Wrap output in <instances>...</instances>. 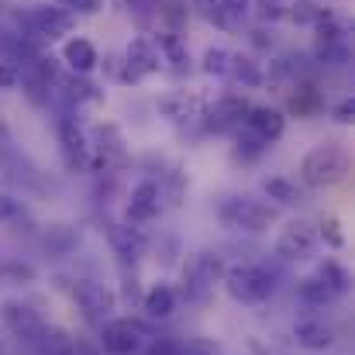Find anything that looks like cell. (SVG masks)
<instances>
[{"mask_svg": "<svg viewBox=\"0 0 355 355\" xmlns=\"http://www.w3.org/2000/svg\"><path fill=\"white\" fill-rule=\"evenodd\" d=\"M73 342H76V338H73L66 328L45 324L42 335L35 338V349H38V355H69L73 352Z\"/></svg>", "mask_w": 355, "mask_h": 355, "instance_id": "cell-18", "label": "cell"}, {"mask_svg": "<svg viewBox=\"0 0 355 355\" xmlns=\"http://www.w3.org/2000/svg\"><path fill=\"white\" fill-rule=\"evenodd\" d=\"M297 300L304 304V307H324V304H331V300H338L318 276H307V279H300V286H297Z\"/></svg>", "mask_w": 355, "mask_h": 355, "instance_id": "cell-23", "label": "cell"}, {"mask_svg": "<svg viewBox=\"0 0 355 355\" xmlns=\"http://www.w3.org/2000/svg\"><path fill=\"white\" fill-rule=\"evenodd\" d=\"M252 35H255V38H252L255 45H269V42H272V38H266V31H252Z\"/></svg>", "mask_w": 355, "mask_h": 355, "instance_id": "cell-42", "label": "cell"}, {"mask_svg": "<svg viewBox=\"0 0 355 355\" xmlns=\"http://www.w3.org/2000/svg\"><path fill=\"white\" fill-rule=\"evenodd\" d=\"M318 107H321L318 90H314L311 83H297V87H293V94H290V111H293L297 118H307V114H314Z\"/></svg>", "mask_w": 355, "mask_h": 355, "instance_id": "cell-24", "label": "cell"}, {"mask_svg": "<svg viewBox=\"0 0 355 355\" xmlns=\"http://www.w3.org/2000/svg\"><path fill=\"white\" fill-rule=\"evenodd\" d=\"M245 131L252 135V138H259V141H266V145H272L276 138H283V131H286V118H283V111H276V107H248V114H245Z\"/></svg>", "mask_w": 355, "mask_h": 355, "instance_id": "cell-12", "label": "cell"}, {"mask_svg": "<svg viewBox=\"0 0 355 355\" xmlns=\"http://www.w3.org/2000/svg\"><path fill=\"white\" fill-rule=\"evenodd\" d=\"M314 248H318V232L307 221H290L276 238V252L286 262H304V259L314 255Z\"/></svg>", "mask_w": 355, "mask_h": 355, "instance_id": "cell-8", "label": "cell"}, {"mask_svg": "<svg viewBox=\"0 0 355 355\" xmlns=\"http://www.w3.org/2000/svg\"><path fill=\"white\" fill-rule=\"evenodd\" d=\"M218 218H221L228 228H235V232H252V235H259V232H266V228L272 225L276 214H272V207H266V204H259V200L228 197V200H221Z\"/></svg>", "mask_w": 355, "mask_h": 355, "instance_id": "cell-4", "label": "cell"}, {"mask_svg": "<svg viewBox=\"0 0 355 355\" xmlns=\"http://www.w3.org/2000/svg\"><path fill=\"white\" fill-rule=\"evenodd\" d=\"M155 45H159V55H162V62H169L176 73L190 69V52H187V42H183L180 35H169V31H162Z\"/></svg>", "mask_w": 355, "mask_h": 355, "instance_id": "cell-19", "label": "cell"}, {"mask_svg": "<svg viewBox=\"0 0 355 355\" xmlns=\"http://www.w3.org/2000/svg\"><path fill=\"white\" fill-rule=\"evenodd\" d=\"M0 321L7 324V331H10L14 338L31 342V345H35V338H38V335H42V328H45L42 314H38V311H31V307H28V304H21V300H3V304H0Z\"/></svg>", "mask_w": 355, "mask_h": 355, "instance_id": "cell-9", "label": "cell"}, {"mask_svg": "<svg viewBox=\"0 0 355 355\" xmlns=\"http://www.w3.org/2000/svg\"><path fill=\"white\" fill-rule=\"evenodd\" d=\"M111 245L118 248L124 259H135V252H138V241H135V235H131V228H124V225H111Z\"/></svg>", "mask_w": 355, "mask_h": 355, "instance_id": "cell-30", "label": "cell"}, {"mask_svg": "<svg viewBox=\"0 0 355 355\" xmlns=\"http://www.w3.org/2000/svg\"><path fill=\"white\" fill-rule=\"evenodd\" d=\"M152 10H155L159 24H162L169 35H180V31H183V24H187V3H183V0H155Z\"/></svg>", "mask_w": 355, "mask_h": 355, "instance_id": "cell-21", "label": "cell"}, {"mask_svg": "<svg viewBox=\"0 0 355 355\" xmlns=\"http://www.w3.org/2000/svg\"><path fill=\"white\" fill-rule=\"evenodd\" d=\"M55 7H62V10H69L73 17L76 14H97L101 7H104V0H52Z\"/></svg>", "mask_w": 355, "mask_h": 355, "instance_id": "cell-36", "label": "cell"}, {"mask_svg": "<svg viewBox=\"0 0 355 355\" xmlns=\"http://www.w3.org/2000/svg\"><path fill=\"white\" fill-rule=\"evenodd\" d=\"M69 355H104L97 345H90V342H73V352Z\"/></svg>", "mask_w": 355, "mask_h": 355, "instance_id": "cell-40", "label": "cell"}, {"mask_svg": "<svg viewBox=\"0 0 355 355\" xmlns=\"http://www.w3.org/2000/svg\"><path fill=\"white\" fill-rule=\"evenodd\" d=\"M159 207H162V193L152 180L138 183L131 190V200H128V221L135 225H148L152 218H159Z\"/></svg>", "mask_w": 355, "mask_h": 355, "instance_id": "cell-13", "label": "cell"}, {"mask_svg": "<svg viewBox=\"0 0 355 355\" xmlns=\"http://www.w3.org/2000/svg\"><path fill=\"white\" fill-rule=\"evenodd\" d=\"M176 355H225V349L211 338H187V342H180Z\"/></svg>", "mask_w": 355, "mask_h": 355, "instance_id": "cell-32", "label": "cell"}, {"mask_svg": "<svg viewBox=\"0 0 355 355\" xmlns=\"http://www.w3.org/2000/svg\"><path fill=\"white\" fill-rule=\"evenodd\" d=\"M145 342V328L131 318H111L101 324V345L107 355H138Z\"/></svg>", "mask_w": 355, "mask_h": 355, "instance_id": "cell-6", "label": "cell"}, {"mask_svg": "<svg viewBox=\"0 0 355 355\" xmlns=\"http://www.w3.org/2000/svg\"><path fill=\"white\" fill-rule=\"evenodd\" d=\"M59 145H62V159L69 169H87L90 166V141L83 135V128L73 118L59 121Z\"/></svg>", "mask_w": 355, "mask_h": 355, "instance_id": "cell-11", "label": "cell"}, {"mask_svg": "<svg viewBox=\"0 0 355 355\" xmlns=\"http://www.w3.org/2000/svg\"><path fill=\"white\" fill-rule=\"evenodd\" d=\"M0 279L10 283V286H24V283H35V266L21 262V259H7L0 266Z\"/></svg>", "mask_w": 355, "mask_h": 355, "instance_id": "cell-27", "label": "cell"}, {"mask_svg": "<svg viewBox=\"0 0 355 355\" xmlns=\"http://www.w3.org/2000/svg\"><path fill=\"white\" fill-rule=\"evenodd\" d=\"M266 148H269L266 141H259V138H252V135L245 131V135L238 138V145H235V159H241V162H255Z\"/></svg>", "mask_w": 355, "mask_h": 355, "instance_id": "cell-31", "label": "cell"}, {"mask_svg": "<svg viewBox=\"0 0 355 355\" xmlns=\"http://www.w3.org/2000/svg\"><path fill=\"white\" fill-rule=\"evenodd\" d=\"M14 218H21V204H17L14 197L0 193V225H7V221H14Z\"/></svg>", "mask_w": 355, "mask_h": 355, "instance_id": "cell-38", "label": "cell"}, {"mask_svg": "<svg viewBox=\"0 0 355 355\" xmlns=\"http://www.w3.org/2000/svg\"><path fill=\"white\" fill-rule=\"evenodd\" d=\"M73 300H76V307L83 311V318L94 321V324L111 321V314L118 311L114 290L104 286V283H97V279H76V283H73Z\"/></svg>", "mask_w": 355, "mask_h": 355, "instance_id": "cell-5", "label": "cell"}, {"mask_svg": "<svg viewBox=\"0 0 355 355\" xmlns=\"http://www.w3.org/2000/svg\"><path fill=\"white\" fill-rule=\"evenodd\" d=\"M349 176V152L342 145H318L304 155L300 162V180L314 190H324V187H335Z\"/></svg>", "mask_w": 355, "mask_h": 355, "instance_id": "cell-1", "label": "cell"}, {"mask_svg": "<svg viewBox=\"0 0 355 355\" xmlns=\"http://www.w3.org/2000/svg\"><path fill=\"white\" fill-rule=\"evenodd\" d=\"M66 94H69V101H101L97 87H90V83H87L83 76L69 80V83H66Z\"/></svg>", "mask_w": 355, "mask_h": 355, "instance_id": "cell-35", "label": "cell"}, {"mask_svg": "<svg viewBox=\"0 0 355 355\" xmlns=\"http://www.w3.org/2000/svg\"><path fill=\"white\" fill-rule=\"evenodd\" d=\"M262 190H266V197H269V200L286 204V207H293V204H300V200H304V190H300L293 180H286V176H269V180L262 183Z\"/></svg>", "mask_w": 355, "mask_h": 355, "instance_id": "cell-22", "label": "cell"}, {"mask_svg": "<svg viewBox=\"0 0 355 355\" xmlns=\"http://www.w3.org/2000/svg\"><path fill=\"white\" fill-rule=\"evenodd\" d=\"M232 69V52L228 49H207L204 52V73L207 76H228Z\"/></svg>", "mask_w": 355, "mask_h": 355, "instance_id": "cell-29", "label": "cell"}, {"mask_svg": "<svg viewBox=\"0 0 355 355\" xmlns=\"http://www.w3.org/2000/svg\"><path fill=\"white\" fill-rule=\"evenodd\" d=\"M335 297H345L349 293V286H352V276H349V269L338 262V259H324L321 266H318V272H314Z\"/></svg>", "mask_w": 355, "mask_h": 355, "instance_id": "cell-20", "label": "cell"}, {"mask_svg": "<svg viewBox=\"0 0 355 355\" xmlns=\"http://www.w3.org/2000/svg\"><path fill=\"white\" fill-rule=\"evenodd\" d=\"M62 62H66L76 76H87V73H94V69L101 66V55H97L94 42H87V38H69V42L62 45Z\"/></svg>", "mask_w": 355, "mask_h": 355, "instance_id": "cell-15", "label": "cell"}, {"mask_svg": "<svg viewBox=\"0 0 355 355\" xmlns=\"http://www.w3.org/2000/svg\"><path fill=\"white\" fill-rule=\"evenodd\" d=\"M124 80H145V76H152V73H159L162 69V55H159V45L152 42V38H145V35H138L128 49H124Z\"/></svg>", "mask_w": 355, "mask_h": 355, "instance_id": "cell-7", "label": "cell"}, {"mask_svg": "<svg viewBox=\"0 0 355 355\" xmlns=\"http://www.w3.org/2000/svg\"><path fill=\"white\" fill-rule=\"evenodd\" d=\"M255 3V17L259 21H279V17H286V3H279V0H252Z\"/></svg>", "mask_w": 355, "mask_h": 355, "instance_id": "cell-34", "label": "cell"}, {"mask_svg": "<svg viewBox=\"0 0 355 355\" xmlns=\"http://www.w3.org/2000/svg\"><path fill=\"white\" fill-rule=\"evenodd\" d=\"M318 238L324 241V245H331V248H342L345 245V235H342V221L338 218H324L321 221V228H314Z\"/></svg>", "mask_w": 355, "mask_h": 355, "instance_id": "cell-33", "label": "cell"}, {"mask_svg": "<svg viewBox=\"0 0 355 355\" xmlns=\"http://www.w3.org/2000/svg\"><path fill=\"white\" fill-rule=\"evenodd\" d=\"M293 338H297V345L307 349V352H324V349L335 345V331H331V324H324V321H318V318L300 321V324L293 328Z\"/></svg>", "mask_w": 355, "mask_h": 355, "instance_id": "cell-16", "label": "cell"}, {"mask_svg": "<svg viewBox=\"0 0 355 355\" xmlns=\"http://www.w3.org/2000/svg\"><path fill=\"white\" fill-rule=\"evenodd\" d=\"M218 3H221V7L228 10V14H241V10H245V7H248L252 0H218Z\"/></svg>", "mask_w": 355, "mask_h": 355, "instance_id": "cell-41", "label": "cell"}, {"mask_svg": "<svg viewBox=\"0 0 355 355\" xmlns=\"http://www.w3.org/2000/svg\"><path fill=\"white\" fill-rule=\"evenodd\" d=\"M21 83V73L14 62H0V90H14Z\"/></svg>", "mask_w": 355, "mask_h": 355, "instance_id": "cell-37", "label": "cell"}, {"mask_svg": "<svg viewBox=\"0 0 355 355\" xmlns=\"http://www.w3.org/2000/svg\"><path fill=\"white\" fill-rule=\"evenodd\" d=\"M193 7H197V14L204 17V21H211V24H218V28H232V14L218 3V0H190Z\"/></svg>", "mask_w": 355, "mask_h": 355, "instance_id": "cell-28", "label": "cell"}, {"mask_svg": "<svg viewBox=\"0 0 355 355\" xmlns=\"http://www.w3.org/2000/svg\"><path fill=\"white\" fill-rule=\"evenodd\" d=\"M245 114H248V101L245 97H225L207 114V128H214V131H238L245 124Z\"/></svg>", "mask_w": 355, "mask_h": 355, "instance_id": "cell-14", "label": "cell"}, {"mask_svg": "<svg viewBox=\"0 0 355 355\" xmlns=\"http://www.w3.org/2000/svg\"><path fill=\"white\" fill-rule=\"evenodd\" d=\"M225 279V262L214 252H193L183 266V297L187 300H207L214 283Z\"/></svg>", "mask_w": 355, "mask_h": 355, "instance_id": "cell-3", "label": "cell"}, {"mask_svg": "<svg viewBox=\"0 0 355 355\" xmlns=\"http://www.w3.org/2000/svg\"><path fill=\"white\" fill-rule=\"evenodd\" d=\"M225 290L228 297L238 304H266L272 293H276V276L266 269V266H235V269H225Z\"/></svg>", "mask_w": 355, "mask_h": 355, "instance_id": "cell-2", "label": "cell"}, {"mask_svg": "<svg viewBox=\"0 0 355 355\" xmlns=\"http://www.w3.org/2000/svg\"><path fill=\"white\" fill-rule=\"evenodd\" d=\"M141 311H145L148 318H155V321L173 318V311H176V290H173L169 283H155L152 290L141 293Z\"/></svg>", "mask_w": 355, "mask_h": 355, "instance_id": "cell-17", "label": "cell"}, {"mask_svg": "<svg viewBox=\"0 0 355 355\" xmlns=\"http://www.w3.org/2000/svg\"><path fill=\"white\" fill-rule=\"evenodd\" d=\"M355 118V104L352 101H342L338 107H335V121H342V124H352Z\"/></svg>", "mask_w": 355, "mask_h": 355, "instance_id": "cell-39", "label": "cell"}, {"mask_svg": "<svg viewBox=\"0 0 355 355\" xmlns=\"http://www.w3.org/2000/svg\"><path fill=\"white\" fill-rule=\"evenodd\" d=\"M286 17L293 21V24H321L324 17H328V10L318 3V0H297V3H290L286 7Z\"/></svg>", "mask_w": 355, "mask_h": 355, "instance_id": "cell-25", "label": "cell"}, {"mask_svg": "<svg viewBox=\"0 0 355 355\" xmlns=\"http://www.w3.org/2000/svg\"><path fill=\"white\" fill-rule=\"evenodd\" d=\"M228 76H235L241 87H259L266 76H262V69H259V62L252 59V55H232V69H228Z\"/></svg>", "mask_w": 355, "mask_h": 355, "instance_id": "cell-26", "label": "cell"}, {"mask_svg": "<svg viewBox=\"0 0 355 355\" xmlns=\"http://www.w3.org/2000/svg\"><path fill=\"white\" fill-rule=\"evenodd\" d=\"M0 355H7V338L0 335Z\"/></svg>", "mask_w": 355, "mask_h": 355, "instance_id": "cell-43", "label": "cell"}, {"mask_svg": "<svg viewBox=\"0 0 355 355\" xmlns=\"http://www.w3.org/2000/svg\"><path fill=\"white\" fill-rule=\"evenodd\" d=\"M24 21H28V28H31L38 38H49V42H55V38H62V35H69V31L76 28V17H73L69 10H62V7H49V3L28 10Z\"/></svg>", "mask_w": 355, "mask_h": 355, "instance_id": "cell-10", "label": "cell"}]
</instances>
